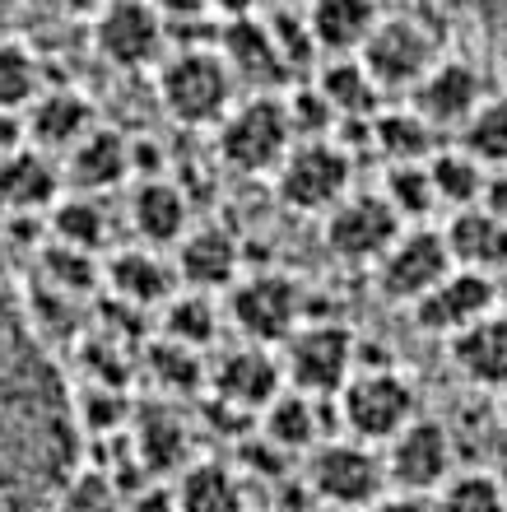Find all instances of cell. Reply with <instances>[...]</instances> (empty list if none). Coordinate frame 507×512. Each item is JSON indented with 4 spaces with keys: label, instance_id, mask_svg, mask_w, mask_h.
<instances>
[{
    "label": "cell",
    "instance_id": "ee69618b",
    "mask_svg": "<svg viewBox=\"0 0 507 512\" xmlns=\"http://www.w3.org/2000/svg\"><path fill=\"white\" fill-rule=\"evenodd\" d=\"M480 210H489V215H494V219H503V224H507V168H498V173H489V177H484Z\"/></svg>",
    "mask_w": 507,
    "mask_h": 512
},
{
    "label": "cell",
    "instance_id": "681fc988",
    "mask_svg": "<svg viewBox=\"0 0 507 512\" xmlns=\"http://www.w3.org/2000/svg\"><path fill=\"white\" fill-rule=\"evenodd\" d=\"M210 10H219L224 19H247L256 10V0H210Z\"/></svg>",
    "mask_w": 507,
    "mask_h": 512
},
{
    "label": "cell",
    "instance_id": "11a10c76",
    "mask_svg": "<svg viewBox=\"0 0 507 512\" xmlns=\"http://www.w3.org/2000/svg\"><path fill=\"white\" fill-rule=\"evenodd\" d=\"M503 424H507V396H503Z\"/></svg>",
    "mask_w": 507,
    "mask_h": 512
},
{
    "label": "cell",
    "instance_id": "cb8c5ba5",
    "mask_svg": "<svg viewBox=\"0 0 507 512\" xmlns=\"http://www.w3.org/2000/svg\"><path fill=\"white\" fill-rule=\"evenodd\" d=\"M131 229L145 247H177L191 229V201L173 177H140L131 191Z\"/></svg>",
    "mask_w": 507,
    "mask_h": 512
},
{
    "label": "cell",
    "instance_id": "f1b7e54d",
    "mask_svg": "<svg viewBox=\"0 0 507 512\" xmlns=\"http://www.w3.org/2000/svg\"><path fill=\"white\" fill-rule=\"evenodd\" d=\"M368 140L377 145V154L396 168V163H428L438 149V131L419 117L414 108H377L368 117Z\"/></svg>",
    "mask_w": 507,
    "mask_h": 512
},
{
    "label": "cell",
    "instance_id": "83f0119b",
    "mask_svg": "<svg viewBox=\"0 0 507 512\" xmlns=\"http://www.w3.org/2000/svg\"><path fill=\"white\" fill-rule=\"evenodd\" d=\"M256 419H261L266 443L280 447V452H312L317 443H326V429H321V401L317 396H303V391L284 387Z\"/></svg>",
    "mask_w": 507,
    "mask_h": 512
},
{
    "label": "cell",
    "instance_id": "6da1fadb",
    "mask_svg": "<svg viewBox=\"0 0 507 512\" xmlns=\"http://www.w3.org/2000/svg\"><path fill=\"white\" fill-rule=\"evenodd\" d=\"M84 433L38 317L0 275V512H42L80 475Z\"/></svg>",
    "mask_w": 507,
    "mask_h": 512
},
{
    "label": "cell",
    "instance_id": "7402d4cb",
    "mask_svg": "<svg viewBox=\"0 0 507 512\" xmlns=\"http://www.w3.org/2000/svg\"><path fill=\"white\" fill-rule=\"evenodd\" d=\"M103 284L126 308H163L182 289L173 275V261L154 247H126L103 261Z\"/></svg>",
    "mask_w": 507,
    "mask_h": 512
},
{
    "label": "cell",
    "instance_id": "9a60e30c",
    "mask_svg": "<svg viewBox=\"0 0 507 512\" xmlns=\"http://www.w3.org/2000/svg\"><path fill=\"white\" fill-rule=\"evenodd\" d=\"M484 75L470 61H447L442 56L438 66H428V75L410 89V108L424 117L433 131H461L466 117L484 103Z\"/></svg>",
    "mask_w": 507,
    "mask_h": 512
},
{
    "label": "cell",
    "instance_id": "30bf717a",
    "mask_svg": "<svg viewBox=\"0 0 507 512\" xmlns=\"http://www.w3.org/2000/svg\"><path fill=\"white\" fill-rule=\"evenodd\" d=\"M401 219L382 201V191H349L345 201L326 210V224H321V238L340 261L349 266H377L382 252H387L396 238H401Z\"/></svg>",
    "mask_w": 507,
    "mask_h": 512
},
{
    "label": "cell",
    "instance_id": "ffe728a7",
    "mask_svg": "<svg viewBox=\"0 0 507 512\" xmlns=\"http://www.w3.org/2000/svg\"><path fill=\"white\" fill-rule=\"evenodd\" d=\"M438 233L456 270H470V275H484V280L507 270V224L494 219L489 210H480V205L452 210V219Z\"/></svg>",
    "mask_w": 507,
    "mask_h": 512
},
{
    "label": "cell",
    "instance_id": "60d3db41",
    "mask_svg": "<svg viewBox=\"0 0 507 512\" xmlns=\"http://www.w3.org/2000/svg\"><path fill=\"white\" fill-rule=\"evenodd\" d=\"M284 117H289L294 140H331V131H340V117L317 94V84L312 89H294V94L284 98Z\"/></svg>",
    "mask_w": 507,
    "mask_h": 512
},
{
    "label": "cell",
    "instance_id": "4dcf8cb0",
    "mask_svg": "<svg viewBox=\"0 0 507 512\" xmlns=\"http://www.w3.org/2000/svg\"><path fill=\"white\" fill-rule=\"evenodd\" d=\"M317 94L335 108L340 126L345 122H368V117L382 108V89H377L373 75L359 66V56H335L331 66H321Z\"/></svg>",
    "mask_w": 507,
    "mask_h": 512
},
{
    "label": "cell",
    "instance_id": "277c9868",
    "mask_svg": "<svg viewBox=\"0 0 507 512\" xmlns=\"http://www.w3.org/2000/svg\"><path fill=\"white\" fill-rule=\"evenodd\" d=\"M359 368V340L349 326L335 322H303L294 336L280 345V373L289 391L335 401L340 387L354 378Z\"/></svg>",
    "mask_w": 507,
    "mask_h": 512
},
{
    "label": "cell",
    "instance_id": "f546056e",
    "mask_svg": "<svg viewBox=\"0 0 507 512\" xmlns=\"http://www.w3.org/2000/svg\"><path fill=\"white\" fill-rule=\"evenodd\" d=\"M173 512H247L242 480L219 461H191L177 471L173 485Z\"/></svg>",
    "mask_w": 507,
    "mask_h": 512
},
{
    "label": "cell",
    "instance_id": "f5cc1de1",
    "mask_svg": "<svg viewBox=\"0 0 507 512\" xmlns=\"http://www.w3.org/2000/svg\"><path fill=\"white\" fill-rule=\"evenodd\" d=\"M280 10H298V5H307V0H275Z\"/></svg>",
    "mask_w": 507,
    "mask_h": 512
},
{
    "label": "cell",
    "instance_id": "ba28073f",
    "mask_svg": "<svg viewBox=\"0 0 507 512\" xmlns=\"http://www.w3.org/2000/svg\"><path fill=\"white\" fill-rule=\"evenodd\" d=\"M219 159L233 173H275L280 159L294 145L289 117H284V98L256 94L247 103H233L219 122Z\"/></svg>",
    "mask_w": 507,
    "mask_h": 512
},
{
    "label": "cell",
    "instance_id": "4316f807",
    "mask_svg": "<svg viewBox=\"0 0 507 512\" xmlns=\"http://www.w3.org/2000/svg\"><path fill=\"white\" fill-rule=\"evenodd\" d=\"M303 19L321 52L354 56L363 38L373 33V24L382 19V10H377V0H307Z\"/></svg>",
    "mask_w": 507,
    "mask_h": 512
},
{
    "label": "cell",
    "instance_id": "3957f363",
    "mask_svg": "<svg viewBox=\"0 0 507 512\" xmlns=\"http://www.w3.org/2000/svg\"><path fill=\"white\" fill-rule=\"evenodd\" d=\"M233 75L214 47H182L163 56L159 66V103L182 126H219L233 108Z\"/></svg>",
    "mask_w": 507,
    "mask_h": 512
},
{
    "label": "cell",
    "instance_id": "9c48e42d",
    "mask_svg": "<svg viewBox=\"0 0 507 512\" xmlns=\"http://www.w3.org/2000/svg\"><path fill=\"white\" fill-rule=\"evenodd\" d=\"M354 56L373 75L377 89L387 94V89H414L428 75V66L442 61V47L428 24H419L410 14H387V19L373 24V33L363 38V47Z\"/></svg>",
    "mask_w": 507,
    "mask_h": 512
},
{
    "label": "cell",
    "instance_id": "5b68a950",
    "mask_svg": "<svg viewBox=\"0 0 507 512\" xmlns=\"http://www.w3.org/2000/svg\"><path fill=\"white\" fill-rule=\"evenodd\" d=\"M354 154L340 140H294L275 168L280 201L298 215H326L349 196Z\"/></svg>",
    "mask_w": 507,
    "mask_h": 512
},
{
    "label": "cell",
    "instance_id": "44dd1931",
    "mask_svg": "<svg viewBox=\"0 0 507 512\" xmlns=\"http://www.w3.org/2000/svg\"><path fill=\"white\" fill-rule=\"evenodd\" d=\"M61 168H66L70 191H84V196L121 187L131 177V135L112 131V126H94L61 154Z\"/></svg>",
    "mask_w": 507,
    "mask_h": 512
},
{
    "label": "cell",
    "instance_id": "836d02e7",
    "mask_svg": "<svg viewBox=\"0 0 507 512\" xmlns=\"http://www.w3.org/2000/svg\"><path fill=\"white\" fill-rule=\"evenodd\" d=\"M424 168H428V187H433V201L438 205H447V210L480 205V191L489 173L470 159L466 149H433V159Z\"/></svg>",
    "mask_w": 507,
    "mask_h": 512
},
{
    "label": "cell",
    "instance_id": "7bdbcfd3",
    "mask_svg": "<svg viewBox=\"0 0 507 512\" xmlns=\"http://www.w3.org/2000/svg\"><path fill=\"white\" fill-rule=\"evenodd\" d=\"M149 373L163 382V387H196L201 382V354L182 350V345H154L149 350Z\"/></svg>",
    "mask_w": 507,
    "mask_h": 512
},
{
    "label": "cell",
    "instance_id": "5bb4252c",
    "mask_svg": "<svg viewBox=\"0 0 507 512\" xmlns=\"http://www.w3.org/2000/svg\"><path fill=\"white\" fill-rule=\"evenodd\" d=\"M173 275L182 289L196 294H219L233 289L242 275V247L224 224H191L182 243L173 247Z\"/></svg>",
    "mask_w": 507,
    "mask_h": 512
},
{
    "label": "cell",
    "instance_id": "2e32d148",
    "mask_svg": "<svg viewBox=\"0 0 507 512\" xmlns=\"http://www.w3.org/2000/svg\"><path fill=\"white\" fill-rule=\"evenodd\" d=\"M61 201V163L33 145L0 154V215L38 219Z\"/></svg>",
    "mask_w": 507,
    "mask_h": 512
},
{
    "label": "cell",
    "instance_id": "7dc6e473",
    "mask_svg": "<svg viewBox=\"0 0 507 512\" xmlns=\"http://www.w3.org/2000/svg\"><path fill=\"white\" fill-rule=\"evenodd\" d=\"M149 5H154L163 19H182V24H191L196 14L210 10V0H149Z\"/></svg>",
    "mask_w": 507,
    "mask_h": 512
},
{
    "label": "cell",
    "instance_id": "e575fe53",
    "mask_svg": "<svg viewBox=\"0 0 507 512\" xmlns=\"http://www.w3.org/2000/svg\"><path fill=\"white\" fill-rule=\"evenodd\" d=\"M484 173L507 168V98H484L461 126V145Z\"/></svg>",
    "mask_w": 507,
    "mask_h": 512
},
{
    "label": "cell",
    "instance_id": "52a82bcc",
    "mask_svg": "<svg viewBox=\"0 0 507 512\" xmlns=\"http://www.w3.org/2000/svg\"><path fill=\"white\" fill-rule=\"evenodd\" d=\"M307 489L321 508H373L387 494V466L382 452L354 438H326L307 452Z\"/></svg>",
    "mask_w": 507,
    "mask_h": 512
},
{
    "label": "cell",
    "instance_id": "b9f144b4",
    "mask_svg": "<svg viewBox=\"0 0 507 512\" xmlns=\"http://www.w3.org/2000/svg\"><path fill=\"white\" fill-rule=\"evenodd\" d=\"M270 38H275V47H280V61H284V70L289 66H307L312 61V33H307V19L298 10H280L275 19H270Z\"/></svg>",
    "mask_w": 507,
    "mask_h": 512
},
{
    "label": "cell",
    "instance_id": "8d00e7d4",
    "mask_svg": "<svg viewBox=\"0 0 507 512\" xmlns=\"http://www.w3.org/2000/svg\"><path fill=\"white\" fill-rule=\"evenodd\" d=\"M42 66L24 42L0 38V117H24V108L42 94Z\"/></svg>",
    "mask_w": 507,
    "mask_h": 512
},
{
    "label": "cell",
    "instance_id": "d590c367",
    "mask_svg": "<svg viewBox=\"0 0 507 512\" xmlns=\"http://www.w3.org/2000/svg\"><path fill=\"white\" fill-rule=\"evenodd\" d=\"M38 270H42V284L61 298H89L103 284V261L98 256L75 252V247H61V243L42 247Z\"/></svg>",
    "mask_w": 507,
    "mask_h": 512
},
{
    "label": "cell",
    "instance_id": "e0dca14e",
    "mask_svg": "<svg viewBox=\"0 0 507 512\" xmlns=\"http://www.w3.org/2000/svg\"><path fill=\"white\" fill-rule=\"evenodd\" d=\"M210 387H214V396L228 401L233 410L261 415V410L284 391L280 359H275V350H261V345L224 350L219 354V364L210 368Z\"/></svg>",
    "mask_w": 507,
    "mask_h": 512
},
{
    "label": "cell",
    "instance_id": "c3c4849f",
    "mask_svg": "<svg viewBox=\"0 0 507 512\" xmlns=\"http://www.w3.org/2000/svg\"><path fill=\"white\" fill-rule=\"evenodd\" d=\"M42 5H47V10H56V14H70V19L103 10V0H42Z\"/></svg>",
    "mask_w": 507,
    "mask_h": 512
},
{
    "label": "cell",
    "instance_id": "f6af8a7d",
    "mask_svg": "<svg viewBox=\"0 0 507 512\" xmlns=\"http://www.w3.org/2000/svg\"><path fill=\"white\" fill-rule=\"evenodd\" d=\"M456 5H466L475 19H484L489 28H498L507 38V0H456Z\"/></svg>",
    "mask_w": 507,
    "mask_h": 512
},
{
    "label": "cell",
    "instance_id": "603a6c76",
    "mask_svg": "<svg viewBox=\"0 0 507 512\" xmlns=\"http://www.w3.org/2000/svg\"><path fill=\"white\" fill-rule=\"evenodd\" d=\"M447 354L470 387L507 396V312L494 308L480 322H470L466 331H456L447 340Z\"/></svg>",
    "mask_w": 507,
    "mask_h": 512
},
{
    "label": "cell",
    "instance_id": "f35d334b",
    "mask_svg": "<svg viewBox=\"0 0 507 512\" xmlns=\"http://www.w3.org/2000/svg\"><path fill=\"white\" fill-rule=\"evenodd\" d=\"M382 201L396 210V219H401L405 229H410L414 219H428L433 210H438L424 163H396V168L387 173V182H382Z\"/></svg>",
    "mask_w": 507,
    "mask_h": 512
},
{
    "label": "cell",
    "instance_id": "816d5d0a",
    "mask_svg": "<svg viewBox=\"0 0 507 512\" xmlns=\"http://www.w3.org/2000/svg\"><path fill=\"white\" fill-rule=\"evenodd\" d=\"M494 308L507 312V270L503 275H494Z\"/></svg>",
    "mask_w": 507,
    "mask_h": 512
},
{
    "label": "cell",
    "instance_id": "ab89813d",
    "mask_svg": "<svg viewBox=\"0 0 507 512\" xmlns=\"http://www.w3.org/2000/svg\"><path fill=\"white\" fill-rule=\"evenodd\" d=\"M42 512H126V499H121V489L107 475L80 471Z\"/></svg>",
    "mask_w": 507,
    "mask_h": 512
},
{
    "label": "cell",
    "instance_id": "1f68e13d",
    "mask_svg": "<svg viewBox=\"0 0 507 512\" xmlns=\"http://www.w3.org/2000/svg\"><path fill=\"white\" fill-rule=\"evenodd\" d=\"M47 229H52V243L98 256L107 243V210L98 205V196L70 191V196H61V201L47 210Z\"/></svg>",
    "mask_w": 507,
    "mask_h": 512
},
{
    "label": "cell",
    "instance_id": "7c38bea8",
    "mask_svg": "<svg viewBox=\"0 0 507 512\" xmlns=\"http://www.w3.org/2000/svg\"><path fill=\"white\" fill-rule=\"evenodd\" d=\"M94 47L112 66L145 70L168 47V24L149 0H103V10L94 14Z\"/></svg>",
    "mask_w": 507,
    "mask_h": 512
},
{
    "label": "cell",
    "instance_id": "7a4b0ae2",
    "mask_svg": "<svg viewBox=\"0 0 507 512\" xmlns=\"http://www.w3.org/2000/svg\"><path fill=\"white\" fill-rule=\"evenodd\" d=\"M335 415H340L345 438L368 447H387L419 415V396H414V382L405 373H396L391 364L354 368V378L335 396Z\"/></svg>",
    "mask_w": 507,
    "mask_h": 512
},
{
    "label": "cell",
    "instance_id": "484cf974",
    "mask_svg": "<svg viewBox=\"0 0 507 512\" xmlns=\"http://www.w3.org/2000/svg\"><path fill=\"white\" fill-rule=\"evenodd\" d=\"M214 52L224 56V66L233 80H247V84H275L284 75V61H280V47L270 38V28L247 14V19H228L214 38Z\"/></svg>",
    "mask_w": 507,
    "mask_h": 512
},
{
    "label": "cell",
    "instance_id": "d6986e66",
    "mask_svg": "<svg viewBox=\"0 0 507 512\" xmlns=\"http://www.w3.org/2000/svg\"><path fill=\"white\" fill-rule=\"evenodd\" d=\"M94 103L80 89H42L24 108V145L61 159L80 135L94 131Z\"/></svg>",
    "mask_w": 507,
    "mask_h": 512
},
{
    "label": "cell",
    "instance_id": "d6a6232c",
    "mask_svg": "<svg viewBox=\"0 0 507 512\" xmlns=\"http://www.w3.org/2000/svg\"><path fill=\"white\" fill-rule=\"evenodd\" d=\"M163 336L191 354L210 350L214 336H219V303H214V294L177 289V294L163 303Z\"/></svg>",
    "mask_w": 507,
    "mask_h": 512
},
{
    "label": "cell",
    "instance_id": "f907efd6",
    "mask_svg": "<svg viewBox=\"0 0 507 512\" xmlns=\"http://www.w3.org/2000/svg\"><path fill=\"white\" fill-rule=\"evenodd\" d=\"M10 126H24V117H0V154H5V149H14V145H24V140H10Z\"/></svg>",
    "mask_w": 507,
    "mask_h": 512
},
{
    "label": "cell",
    "instance_id": "8992f818",
    "mask_svg": "<svg viewBox=\"0 0 507 512\" xmlns=\"http://www.w3.org/2000/svg\"><path fill=\"white\" fill-rule=\"evenodd\" d=\"M228 317L247 336V345L275 350V345H284L303 326L307 294L294 275H280V270L238 275V284L228 289Z\"/></svg>",
    "mask_w": 507,
    "mask_h": 512
},
{
    "label": "cell",
    "instance_id": "bcb514c9",
    "mask_svg": "<svg viewBox=\"0 0 507 512\" xmlns=\"http://www.w3.org/2000/svg\"><path fill=\"white\" fill-rule=\"evenodd\" d=\"M368 512H433V499L428 494H382Z\"/></svg>",
    "mask_w": 507,
    "mask_h": 512
},
{
    "label": "cell",
    "instance_id": "ac0fdd59",
    "mask_svg": "<svg viewBox=\"0 0 507 512\" xmlns=\"http://www.w3.org/2000/svg\"><path fill=\"white\" fill-rule=\"evenodd\" d=\"M484 312H494V280L452 266L414 303V322L424 326V331H433V336L452 340L456 331H466L470 322H480Z\"/></svg>",
    "mask_w": 507,
    "mask_h": 512
},
{
    "label": "cell",
    "instance_id": "d4e9b609",
    "mask_svg": "<svg viewBox=\"0 0 507 512\" xmlns=\"http://www.w3.org/2000/svg\"><path fill=\"white\" fill-rule=\"evenodd\" d=\"M131 452L135 466L149 475L187 471L191 466V429L173 405H140L131 419Z\"/></svg>",
    "mask_w": 507,
    "mask_h": 512
},
{
    "label": "cell",
    "instance_id": "74e56055",
    "mask_svg": "<svg viewBox=\"0 0 507 512\" xmlns=\"http://www.w3.org/2000/svg\"><path fill=\"white\" fill-rule=\"evenodd\" d=\"M428 499L433 512H507V489L489 471H452Z\"/></svg>",
    "mask_w": 507,
    "mask_h": 512
},
{
    "label": "cell",
    "instance_id": "8fae6325",
    "mask_svg": "<svg viewBox=\"0 0 507 512\" xmlns=\"http://www.w3.org/2000/svg\"><path fill=\"white\" fill-rule=\"evenodd\" d=\"M382 466H387V485L396 494H433L456 471V443L447 433V424L414 415L387 443Z\"/></svg>",
    "mask_w": 507,
    "mask_h": 512
},
{
    "label": "cell",
    "instance_id": "4fadbf2b",
    "mask_svg": "<svg viewBox=\"0 0 507 512\" xmlns=\"http://www.w3.org/2000/svg\"><path fill=\"white\" fill-rule=\"evenodd\" d=\"M373 270H377V289H382L391 303L414 308V303L452 270V256H447V243H442L438 229L410 224V229H401V238L382 252V261H377Z\"/></svg>",
    "mask_w": 507,
    "mask_h": 512
},
{
    "label": "cell",
    "instance_id": "db71d44e",
    "mask_svg": "<svg viewBox=\"0 0 507 512\" xmlns=\"http://www.w3.org/2000/svg\"><path fill=\"white\" fill-rule=\"evenodd\" d=\"M317 512H363V508H317Z\"/></svg>",
    "mask_w": 507,
    "mask_h": 512
}]
</instances>
